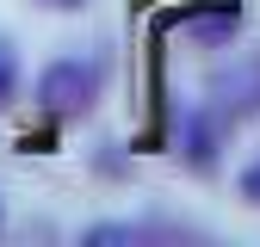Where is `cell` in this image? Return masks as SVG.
<instances>
[{
    "instance_id": "7a4b0ae2",
    "label": "cell",
    "mask_w": 260,
    "mask_h": 247,
    "mask_svg": "<svg viewBox=\"0 0 260 247\" xmlns=\"http://www.w3.org/2000/svg\"><path fill=\"white\" fill-rule=\"evenodd\" d=\"M180 25H192L199 37H230V31L242 25V0H211V7H192V13H180Z\"/></svg>"
},
{
    "instance_id": "6da1fadb",
    "label": "cell",
    "mask_w": 260,
    "mask_h": 247,
    "mask_svg": "<svg viewBox=\"0 0 260 247\" xmlns=\"http://www.w3.org/2000/svg\"><path fill=\"white\" fill-rule=\"evenodd\" d=\"M106 87V62L100 56H56L38 74V111L44 117H81Z\"/></svg>"
},
{
    "instance_id": "5b68a950",
    "label": "cell",
    "mask_w": 260,
    "mask_h": 247,
    "mask_svg": "<svg viewBox=\"0 0 260 247\" xmlns=\"http://www.w3.org/2000/svg\"><path fill=\"white\" fill-rule=\"evenodd\" d=\"M242 192H248V198H260V167H254V173L242 179Z\"/></svg>"
},
{
    "instance_id": "8992f818",
    "label": "cell",
    "mask_w": 260,
    "mask_h": 247,
    "mask_svg": "<svg viewBox=\"0 0 260 247\" xmlns=\"http://www.w3.org/2000/svg\"><path fill=\"white\" fill-rule=\"evenodd\" d=\"M0 229H7V204H0Z\"/></svg>"
},
{
    "instance_id": "277c9868",
    "label": "cell",
    "mask_w": 260,
    "mask_h": 247,
    "mask_svg": "<svg viewBox=\"0 0 260 247\" xmlns=\"http://www.w3.org/2000/svg\"><path fill=\"white\" fill-rule=\"evenodd\" d=\"M38 7H50V13H81L87 0H38Z\"/></svg>"
},
{
    "instance_id": "3957f363",
    "label": "cell",
    "mask_w": 260,
    "mask_h": 247,
    "mask_svg": "<svg viewBox=\"0 0 260 247\" xmlns=\"http://www.w3.org/2000/svg\"><path fill=\"white\" fill-rule=\"evenodd\" d=\"M13 93H19V56H13L7 44H0V111L13 105Z\"/></svg>"
}]
</instances>
